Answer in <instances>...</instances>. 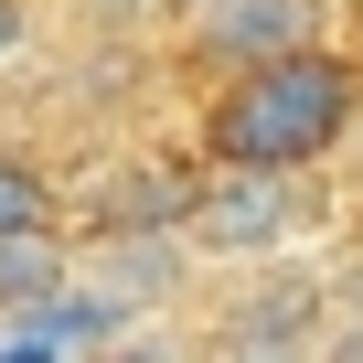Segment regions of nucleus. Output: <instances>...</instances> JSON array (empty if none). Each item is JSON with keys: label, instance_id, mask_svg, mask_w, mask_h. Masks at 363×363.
Instances as JSON below:
<instances>
[{"label": "nucleus", "instance_id": "f257e3e1", "mask_svg": "<svg viewBox=\"0 0 363 363\" xmlns=\"http://www.w3.org/2000/svg\"><path fill=\"white\" fill-rule=\"evenodd\" d=\"M352 118H363V54L299 43V54H267V65L214 86L203 160L214 171H310V160L352 150Z\"/></svg>", "mask_w": 363, "mask_h": 363}, {"label": "nucleus", "instance_id": "f03ea898", "mask_svg": "<svg viewBox=\"0 0 363 363\" xmlns=\"http://www.w3.org/2000/svg\"><path fill=\"white\" fill-rule=\"evenodd\" d=\"M193 257H289L299 246V171H203L182 193Z\"/></svg>", "mask_w": 363, "mask_h": 363}, {"label": "nucleus", "instance_id": "7ed1b4c3", "mask_svg": "<svg viewBox=\"0 0 363 363\" xmlns=\"http://www.w3.org/2000/svg\"><path fill=\"white\" fill-rule=\"evenodd\" d=\"M182 43L193 65H267V54H299V43H331V0H193L182 11Z\"/></svg>", "mask_w": 363, "mask_h": 363}, {"label": "nucleus", "instance_id": "20e7f679", "mask_svg": "<svg viewBox=\"0 0 363 363\" xmlns=\"http://www.w3.org/2000/svg\"><path fill=\"white\" fill-rule=\"evenodd\" d=\"M75 278H86V267H75V246H65L54 225H43V235H0V310H11V320L43 310V299H65Z\"/></svg>", "mask_w": 363, "mask_h": 363}, {"label": "nucleus", "instance_id": "39448f33", "mask_svg": "<svg viewBox=\"0 0 363 363\" xmlns=\"http://www.w3.org/2000/svg\"><path fill=\"white\" fill-rule=\"evenodd\" d=\"M182 257H193V246H182V235H118V257L107 267H86L118 310L128 299H171V278H182Z\"/></svg>", "mask_w": 363, "mask_h": 363}, {"label": "nucleus", "instance_id": "423d86ee", "mask_svg": "<svg viewBox=\"0 0 363 363\" xmlns=\"http://www.w3.org/2000/svg\"><path fill=\"white\" fill-rule=\"evenodd\" d=\"M43 225H54V182L22 150H0V235H43Z\"/></svg>", "mask_w": 363, "mask_h": 363}, {"label": "nucleus", "instance_id": "0eeeda50", "mask_svg": "<svg viewBox=\"0 0 363 363\" xmlns=\"http://www.w3.org/2000/svg\"><path fill=\"white\" fill-rule=\"evenodd\" d=\"M33 54V0H0V65Z\"/></svg>", "mask_w": 363, "mask_h": 363}, {"label": "nucleus", "instance_id": "6e6552de", "mask_svg": "<svg viewBox=\"0 0 363 363\" xmlns=\"http://www.w3.org/2000/svg\"><path fill=\"white\" fill-rule=\"evenodd\" d=\"M320 363H363V320H342V331L320 342Z\"/></svg>", "mask_w": 363, "mask_h": 363}, {"label": "nucleus", "instance_id": "1a4fd4ad", "mask_svg": "<svg viewBox=\"0 0 363 363\" xmlns=\"http://www.w3.org/2000/svg\"><path fill=\"white\" fill-rule=\"evenodd\" d=\"M246 363H299V352H289V342H267V352H246Z\"/></svg>", "mask_w": 363, "mask_h": 363}, {"label": "nucleus", "instance_id": "9d476101", "mask_svg": "<svg viewBox=\"0 0 363 363\" xmlns=\"http://www.w3.org/2000/svg\"><path fill=\"white\" fill-rule=\"evenodd\" d=\"M342 33H352V54H363V0H352V22H342Z\"/></svg>", "mask_w": 363, "mask_h": 363}, {"label": "nucleus", "instance_id": "9b49d317", "mask_svg": "<svg viewBox=\"0 0 363 363\" xmlns=\"http://www.w3.org/2000/svg\"><path fill=\"white\" fill-rule=\"evenodd\" d=\"M352 171H363V118H352Z\"/></svg>", "mask_w": 363, "mask_h": 363}]
</instances>
